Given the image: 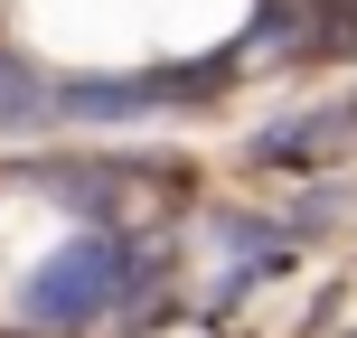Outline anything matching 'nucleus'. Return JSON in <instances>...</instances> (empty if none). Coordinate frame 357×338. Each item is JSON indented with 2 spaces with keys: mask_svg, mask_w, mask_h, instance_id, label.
Listing matches in <instances>:
<instances>
[{
  "mask_svg": "<svg viewBox=\"0 0 357 338\" xmlns=\"http://www.w3.org/2000/svg\"><path fill=\"white\" fill-rule=\"evenodd\" d=\"M113 282H123V254H113L104 235H85V245H66V254L29 282V320L75 329V320H94V310L113 301Z\"/></svg>",
  "mask_w": 357,
  "mask_h": 338,
  "instance_id": "nucleus-1",
  "label": "nucleus"
}]
</instances>
